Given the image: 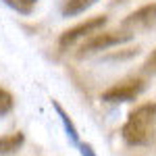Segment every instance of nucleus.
Instances as JSON below:
<instances>
[{
    "instance_id": "12",
    "label": "nucleus",
    "mask_w": 156,
    "mask_h": 156,
    "mask_svg": "<svg viewBox=\"0 0 156 156\" xmlns=\"http://www.w3.org/2000/svg\"><path fill=\"white\" fill-rule=\"evenodd\" d=\"M77 148H79V154L81 156H98L96 150L92 148V144H79Z\"/></svg>"
},
{
    "instance_id": "2",
    "label": "nucleus",
    "mask_w": 156,
    "mask_h": 156,
    "mask_svg": "<svg viewBox=\"0 0 156 156\" xmlns=\"http://www.w3.org/2000/svg\"><path fill=\"white\" fill-rule=\"evenodd\" d=\"M133 36H135V34L125 31V29H121V31H102V34H94V36H90L83 44H81V48H79V52H77V58L96 54V52H100V50L112 48V46H121V44L133 40Z\"/></svg>"
},
{
    "instance_id": "5",
    "label": "nucleus",
    "mask_w": 156,
    "mask_h": 156,
    "mask_svg": "<svg viewBox=\"0 0 156 156\" xmlns=\"http://www.w3.org/2000/svg\"><path fill=\"white\" fill-rule=\"evenodd\" d=\"M154 25H156V2L144 4L142 9L133 11L131 15H127V17L121 21V27H123L125 31H131V34L150 29V27H154Z\"/></svg>"
},
{
    "instance_id": "4",
    "label": "nucleus",
    "mask_w": 156,
    "mask_h": 156,
    "mask_svg": "<svg viewBox=\"0 0 156 156\" xmlns=\"http://www.w3.org/2000/svg\"><path fill=\"white\" fill-rule=\"evenodd\" d=\"M106 21L108 19L104 15H98V17H92V19H87L83 23H79V25H75V27H71V29H67V31H62L60 37H58V46L60 48H69L77 40L94 36V34H98V29H102L106 25Z\"/></svg>"
},
{
    "instance_id": "11",
    "label": "nucleus",
    "mask_w": 156,
    "mask_h": 156,
    "mask_svg": "<svg viewBox=\"0 0 156 156\" xmlns=\"http://www.w3.org/2000/svg\"><path fill=\"white\" fill-rule=\"evenodd\" d=\"M142 71L146 75H156V50H152L148 56H146L144 65H142Z\"/></svg>"
},
{
    "instance_id": "7",
    "label": "nucleus",
    "mask_w": 156,
    "mask_h": 156,
    "mask_svg": "<svg viewBox=\"0 0 156 156\" xmlns=\"http://www.w3.org/2000/svg\"><path fill=\"white\" fill-rule=\"evenodd\" d=\"M52 106H54V110H56V115H58V119H60V123H62V127H65L67 135H69V140H71L75 146H79L81 142H79V133H77V127L73 125V121H71V117L67 115V110L60 106L56 100H52Z\"/></svg>"
},
{
    "instance_id": "8",
    "label": "nucleus",
    "mask_w": 156,
    "mask_h": 156,
    "mask_svg": "<svg viewBox=\"0 0 156 156\" xmlns=\"http://www.w3.org/2000/svg\"><path fill=\"white\" fill-rule=\"evenodd\" d=\"M98 0H65V4H62V17H77V15H81L85 12L90 6H94Z\"/></svg>"
},
{
    "instance_id": "1",
    "label": "nucleus",
    "mask_w": 156,
    "mask_h": 156,
    "mask_svg": "<svg viewBox=\"0 0 156 156\" xmlns=\"http://www.w3.org/2000/svg\"><path fill=\"white\" fill-rule=\"evenodd\" d=\"M156 131V102H146L129 112L121 137L127 146H150Z\"/></svg>"
},
{
    "instance_id": "9",
    "label": "nucleus",
    "mask_w": 156,
    "mask_h": 156,
    "mask_svg": "<svg viewBox=\"0 0 156 156\" xmlns=\"http://www.w3.org/2000/svg\"><path fill=\"white\" fill-rule=\"evenodd\" d=\"M2 2L19 15H31L37 4V0H2Z\"/></svg>"
},
{
    "instance_id": "6",
    "label": "nucleus",
    "mask_w": 156,
    "mask_h": 156,
    "mask_svg": "<svg viewBox=\"0 0 156 156\" xmlns=\"http://www.w3.org/2000/svg\"><path fill=\"white\" fill-rule=\"evenodd\" d=\"M25 144V133L15 131L0 137V156H15Z\"/></svg>"
},
{
    "instance_id": "10",
    "label": "nucleus",
    "mask_w": 156,
    "mask_h": 156,
    "mask_svg": "<svg viewBox=\"0 0 156 156\" xmlns=\"http://www.w3.org/2000/svg\"><path fill=\"white\" fill-rule=\"evenodd\" d=\"M12 108H15V98H12V94L9 90L0 87V117L9 115Z\"/></svg>"
},
{
    "instance_id": "3",
    "label": "nucleus",
    "mask_w": 156,
    "mask_h": 156,
    "mask_svg": "<svg viewBox=\"0 0 156 156\" xmlns=\"http://www.w3.org/2000/svg\"><path fill=\"white\" fill-rule=\"evenodd\" d=\"M146 79L144 77H127L119 83L110 85L108 90L102 92V100L110 102V104H117V102H131L140 96L146 90Z\"/></svg>"
}]
</instances>
